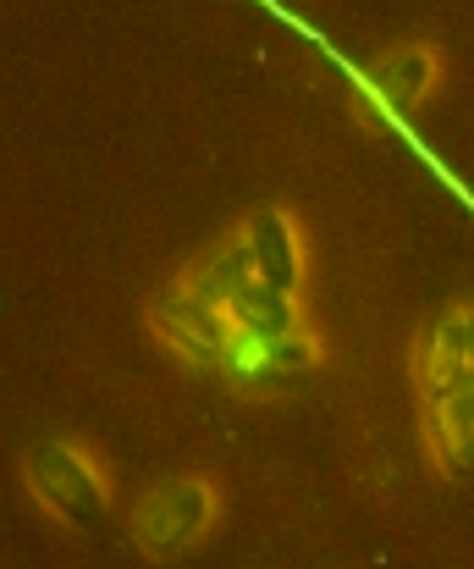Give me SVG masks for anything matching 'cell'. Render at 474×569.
Returning <instances> with one entry per match:
<instances>
[{
    "label": "cell",
    "instance_id": "6",
    "mask_svg": "<svg viewBox=\"0 0 474 569\" xmlns=\"http://www.w3.org/2000/svg\"><path fill=\"white\" fill-rule=\"evenodd\" d=\"M249 254H254V277L282 288V293H304L310 282V238H304V221L293 204L271 199V204H254L243 221H238Z\"/></svg>",
    "mask_w": 474,
    "mask_h": 569
},
{
    "label": "cell",
    "instance_id": "2",
    "mask_svg": "<svg viewBox=\"0 0 474 569\" xmlns=\"http://www.w3.org/2000/svg\"><path fill=\"white\" fill-rule=\"evenodd\" d=\"M226 515V487L210 470H177L150 481L128 509V542L150 565H177L199 553Z\"/></svg>",
    "mask_w": 474,
    "mask_h": 569
},
{
    "label": "cell",
    "instance_id": "3",
    "mask_svg": "<svg viewBox=\"0 0 474 569\" xmlns=\"http://www.w3.org/2000/svg\"><path fill=\"white\" fill-rule=\"evenodd\" d=\"M447 72L453 67H447V50L436 39H397L353 78L347 117L364 133H392V128L414 122L447 89Z\"/></svg>",
    "mask_w": 474,
    "mask_h": 569
},
{
    "label": "cell",
    "instance_id": "7",
    "mask_svg": "<svg viewBox=\"0 0 474 569\" xmlns=\"http://www.w3.org/2000/svg\"><path fill=\"white\" fill-rule=\"evenodd\" d=\"M470 371H474V299H458V305L436 310L414 332V343H409V381H414V398H431L447 381L470 377Z\"/></svg>",
    "mask_w": 474,
    "mask_h": 569
},
{
    "label": "cell",
    "instance_id": "10",
    "mask_svg": "<svg viewBox=\"0 0 474 569\" xmlns=\"http://www.w3.org/2000/svg\"><path fill=\"white\" fill-rule=\"evenodd\" d=\"M226 316H232V327L243 332V338H265V332H293V327H304V321H315L304 305H299V293H282V288H271V282H254L249 293H238L232 305H226Z\"/></svg>",
    "mask_w": 474,
    "mask_h": 569
},
{
    "label": "cell",
    "instance_id": "9",
    "mask_svg": "<svg viewBox=\"0 0 474 569\" xmlns=\"http://www.w3.org/2000/svg\"><path fill=\"white\" fill-rule=\"evenodd\" d=\"M177 277H182L193 293L215 299V305H232L238 293H249V288L260 282V277H254V254H249V243H243L238 227H226V232L210 238L199 254H188V260L177 266Z\"/></svg>",
    "mask_w": 474,
    "mask_h": 569
},
{
    "label": "cell",
    "instance_id": "8",
    "mask_svg": "<svg viewBox=\"0 0 474 569\" xmlns=\"http://www.w3.org/2000/svg\"><path fill=\"white\" fill-rule=\"evenodd\" d=\"M420 453L436 481H470L474 476V420L453 392L420 398Z\"/></svg>",
    "mask_w": 474,
    "mask_h": 569
},
{
    "label": "cell",
    "instance_id": "5",
    "mask_svg": "<svg viewBox=\"0 0 474 569\" xmlns=\"http://www.w3.org/2000/svg\"><path fill=\"white\" fill-rule=\"evenodd\" d=\"M331 360V343L320 332V321H304L293 332H265V338H243L232 343L226 360V387H238L243 398H276L288 387H299L304 377H320Z\"/></svg>",
    "mask_w": 474,
    "mask_h": 569
},
{
    "label": "cell",
    "instance_id": "1",
    "mask_svg": "<svg viewBox=\"0 0 474 569\" xmlns=\"http://www.w3.org/2000/svg\"><path fill=\"white\" fill-rule=\"evenodd\" d=\"M17 487L28 509L61 537L94 531L117 509V470L89 437H39L17 459Z\"/></svg>",
    "mask_w": 474,
    "mask_h": 569
},
{
    "label": "cell",
    "instance_id": "4",
    "mask_svg": "<svg viewBox=\"0 0 474 569\" xmlns=\"http://www.w3.org/2000/svg\"><path fill=\"white\" fill-rule=\"evenodd\" d=\"M144 332L155 338L171 366L204 371V377H221L226 360H232V343H238V327H232L226 305L193 293L177 271L144 299Z\"/></svg>",
    "mask_w": 474,
    "mask_h": 569
}]
</instances>
